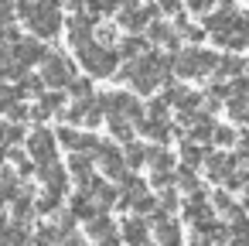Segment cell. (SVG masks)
I'll return each instance as SVG.
<instances>
[{"instance_id":"277c9868","label":"cell","mask_w":249,"mask_h":246,"mask_svg":"<svg viewBox=\"0 0 249 246\" xmlns=\"http://www.w3.org/2000/svg\"><path fill=\"white\" fill-rule=\"evenodd\" d=\"M45 76H48V82H65L69 76H72V69H69V62L65 58H48V65H45Z\"/></svg>"},{"instance_id":"7a4b0ae2","label":"cell","mask_w":249,"mask_h":246,"mask_svg":"<svg viewBox=\"0 0 249 246\" xmlns=\"http://www.w3.org/2000/svg\"><path fill=\"white\" fill-rule=\"evenodd\" d=\"M82 55H86L89 72H96V76H106V72L113 69V55H106V52H99V48H82Z\"/></svg>"},{"instance_id":"3957f363","label":"cell","mask_w":249,"mask_h":246,"mask_svg":"<svg viewBox=\"0 0 249 246\" xmlns=\"http://www.w3.org/2000/svg\"><path fill=\"white\" fill-rule=\"evenodd\" d=\"M31 154H35L38 161H52V157H55V140H52L45 130L35 133V137H31Z\"/></svg>"},{"instance_id":"6da1fadb","label":"cell","mask_w":249,"mask_h":246,"mask_svg":"<svg viewBox=\"0 0 249 246\" xmlns=\"http://www.w3.org/2000/svg\"><path fill=\"white\" fill-rule=\"evenodd\" d=\"M24 14H28V24H31L38 35H52V31L58 28V7H55V4H48V0H45V4L28 7Z\"/></svg>"}]
</instances>
